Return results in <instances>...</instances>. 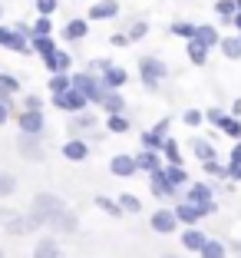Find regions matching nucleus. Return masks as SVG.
I'll return each mask as SVG.
<instances>
[{
	"instance_id": "nucleus-38",
	"label": "nucleus",
	"mask_w": 241,
	"mask_h": 258,
	"mask_svg": "<svg viewBox=\"0 0 241 258\" xmlns=\"http://www.w3.org/2000/svg\"><path fill=\"white\" fill-rule=\"evenodd\" d=\"M0 90L10 96V93L20 90V80H17V76H10V73H0Z\"/></svg>"
},
{
	"instance_id": "nucleus-19",
	"label": "nucleus",
	"mask_w": 241,
	"mask_h": 258,
	"mask_svg": "<svg viewBox=\"0 0 241 258\" xmlns=\"http://www.w3.org/2000/svg\"><path fill=\"white\" fill-rule=\"evenodd\" d=\"M99 103H103V106L109 109V113H113V116H122V109H126V99H122V96H119V93H116V90H106Z\"/></svg>"
},
{
	"instance_id": "nucleus-12",
	"label": "nucleus",
	"mask_w": 241,
	"mask_h": 258,
	"mask_svg": "<svg viewBox=\"0 0 241 258\" xmlns=\"http://www.w3.org/2000/svg\"><path fill=\"white\" fill-rule=\"evenodd\" d=\"M189 205H198V209H208V205H215L211 202V185H205V182H195L189 189Z\"/></svg>"
},
{
	"instance_id": "nucleus-55",
	"label": "nucleus",
	"mask_w": 241,
	"mask_h": 258,
	"mask_svg": "<svg viewBox=\"0 0 241 258\" xmlns=\"http://www.w3.org/2000/svg\"><path fill=\"white\" fill-rule=\"evenodd\" d=\"M231 113H234V116H241V99H234V106H231Z\"/></svg>"
},
{
	"instance_id": "nucleus-36",
	"label": "nucleus",
	"mask_w": 241,
	"mask_h": 258,
	"mask_svg": "<svg viewBox=\"0 0 241 258\" xmlns=\"http://www.w3.org/2000/svg\"><path fill=\"white\" fill-rule=\"evenodd\" d=\"M221 133H228V136H234V139H238L241 136V122L238 119H234V116H225V119H221Z\"/></svg>"
},
{
	"instance_id": "nucleus-7",
	"label": "nucleus",
	"mask_w": 241,
	"mask_h": 258,
	"mask_svg": "<svg viewBox=\"0 0 241 258\" xmlns=\"http://www.w3.org/2000/svg\"><path fill=\"white\" fill-rule=\"evenodd\" d=\"M17 122H20V136H40V133H43V113H40V109L20 113Z\"/></svg>"
},
{
	"instance_id": "nucleus-52",
	"label": "nucleus",
	"mask_w": 241,
	"mask_h": 258,
	"mask_svg": "<svg viewBox=\"0 0 241 258\" xmlns=\"http://www.w3.org/2000/svg\"><path fill=\"white\" fill-rule=\"evenodd\" d=\"M231 162H238V166H241V143H234V149H231Z\"/></svg>"
},
{
	"instance_id": "nucleus-37",
	"label": "nucleus",
	"mask_w": 241,
	"mask_h": 258,
	"mask_svg": "<svg viewBox=\"0 0 241 258\" xmlns=\"http://www.w3.org/2000/svg\"><path fill=\"white\" fill-rule=\"evenodd\" d=\"M162 143H166V136H158V133H152V129H149V133H142V146H145V149H162Z\"/></svg>"
},
{
	"instance_id": "nucleus-21",
	"label": "nucleus",
	"mask_w": 241,
	"mask_h": 258,
	"mask_svg": "<svg viewBox=\"0 0 241 258\" xmlns=\"http://www.w3.org/2000/svg\"><path fill=\"white\" fill-rule=\"evenodd\" d=\"M86 33H90V20H69L63 27V37L66 40H83Z\"/></svg>"
},
{
	"instance_id": "nucleus-41",
	"label": "nucleus",
	"mask_w": 241,
	"mask_h": 258,
	"mask_svg": "<svg viewBox=\"0 0 241 258\" xmlns=\"http://www.w3.org/2000/svg\"><path fill=\"white\" fill-rule=\"evenodd\" d=\"M96 205H99V209H103V212H109V215H113V219H119V215H122V209H119V205H116V202H109V199H106V196H99V199H96Z\"/></svg>"
},
{
	"instance_id": "nucleus-8",
	"label": "nucleus",
	"mask_w": 241,
	"mask_h": 258,
	"mask_svg": "<svg viewBox=\"0 0 241 258\" xmlns=\"http://www.w3.org/2000/svg\"><path fill=\"white\" fill-rule=\"evenodd\" d=\"M175 225H179V222H175V215L169 212V209H158V212L152 215V232H158V235H172Z\"/></svg>"
},
{
	"instance_id": "nucleus-23",
	"label": "nucleus",
	"mask_w": 241,
	"mask_h": 258,
	"mask_svg": "<svg viewBox=\"0 0 241 258\" xmlns=\"http://www.w3.org/2000/svg\"><path fill=\"white\" fill-rule=\"evenodd\" d=\"M205 242H208V238H205V232H198V228H189V232L182 235V245H185L189 251H202Z\"/></svg>"
},
{
	"instance_id": "nucleus-1",
	"label": "nucleus",
	"mask_w": 241,
	"mask_h": 258,
	"mask_svg": "<svg viewBox=\"0 0 241 258\" xmlns=\"http://www.w3.org/2000/svg\"><path fill=\"white\" fill-rule=\"evenodd\" d=\"M69 86H73L76 93H83L86 103H99V99H103V93H106V86L99 83L96 76H90V73H76V76H69Z\"/></svg>"
},
{
	"instance_id": "nucleus-34",
	"label": "nucleus",
	"mask_w": 241,
	"mask_h": 258,
	"mask_svg": "<svg viewBox=\"0 0 241 258\" xmlns=\"http://www.w3.org/2000/svg\"><path fill=\"white\" fill-rule=\"evenodd\" d=\"M215 14H218L221 20H231V17L238 14V10H234V0H218V4H215Z\"/></svg>"
},
{
	"instance_id": "nucleus-42",
	"label": "nucleus",
	"mask_w": 241,
	"mask_h": 258,
	"mask_svg": "<svg viewBox=\"0 0 241 258\" xmlns=\"http://www.w3.org/2000/svg\"><path fill=\"white\" fill-rule=\"evenodd\" d=\"M96 126V116H86V113H79V116H73V129H93Z\"/></svg>"
},
{
	"instance_id": "nucleus-18",
	"label": "nucleus",
	"mask_w": 241,
	"mask_h": 258,
	"mask_svg": "<svg viewBox=\"0 0 241 258\" xmlns=\"http://www.w3.org/2000/svg\"><path fill=\"white\" fill-rule=\"evenodd\" d=\"M46 70H53V76H56V73H66V70H69V63H73V56H69V53H63V50H56V53H53V56H46Z\"/></svg>"
},
{
	"instance_id": "nucleus-45",
	"label": "nucleus",
	"mask_w": 241,
	"mask_h": 258,
	"mask_svg": "<svg viewBox=\"0 0 241 258\" xmlns=\"http://www.w3.org/2000/svg\"><path fill=\"white\" fill-rule=\"evenodd\" d=\"M205 172L208 175H225V166H221L218 159H211V162H205Z\"/></svg>"
},
{
	"instance_id": "nucleus-10",
	"label": "nucleus",
	"mask_w": 241,
	"mask_h": 258,
	"mask_svg": "<svg viewBox=\"0 0 241 258\" xmlns=\"http://www.w3.org/2000/svg\"><path fill=\"white\" fill-rule=\"evenodd\" d=\"M63 156L69 162H83L90 156V143L86 139H69V143H63Z\"/></svg>"
},
{
	"instance_id": "nucleus-58",
	"label": "nucleus",
	"mask_w": 241,
	"mask_h": 258,
	"mask_svg": "<svg viewBox=\"0 0 241 258\" xmlns=\"http://www.w3.org/2000/svg\"><path fill=\"white\" fill-rule=\"evenodd\" d=\"M0 258H4V248H0Z\"/></svg>"
},
{
	"instance_id": "nucleus-30",
	"label": "nucleus",
	"mask_w": 241,
	"mask_h": 258,
	"mask_svg": "<svg viewBox=\"0 0 241 258\" xmlns=\"http://www.w3.org/2000/svg\"><path fill=\"white\" fill-rule=\"evenodd\" d=\"M162 175H166L172 185H185V172H182V166H162Z\"/></svg>"
},
{
	"instance_id": "nucleus-6",
	"label": "nucleus",
	"mask_w": 241,
	"mask_h": 258,
	"mask_svg": "<svg viewBox=\"0 0 241 258\" xmlns=\"http://www.w3.org/2000/svg\"><path fill=\"white\" fill-rule=\"evenodd\" d=\"M211 212H215V205L198 209V205H189V202H182V205H175V209H172L175 222H185V225H192V228H195V222L202 219V215H211Z\"/></svg>"
},
{
	"instance_id": "nucleus-20",
	"label": "nucleus",
	"mask_w": 241,
	"mask_h": 258,
	"mask_svg": "<svg viewBox=\"0 0 241 258\" xmlns=\"http://www.w3.org/2000/svg\"><path fill=\"white\" fill-rule=\"evenodd\" d=\"M132 159H136V169H145L149 175L162 169V166H158V156H155V152H149V149H142L139 156H132Z\"/></svg>"
},
{
	"instance_id": "nucleus-32",
	"label": "nucleus",
	"mask_w": 241,
	"mask_h": 258,
	"mask_svg": "<svg viewBox=\"0 0 241 258\" xmlns=\"http://www.w3.org/2000/svg\"><path fill=\"white\" fill-rule=\"evenodd\" d=\"M205 56H208V50H205V46H198L195 40H189V60L195 63V67H202V63H205Z\"/></svg>"
},
{
	"instance_id": "nucleus-57",
	"label": "nucleus",
	"mask_w": 241,
	"mask_h": 258,
	"mask_svg": "<svg viewBox=\"0 0 241 258\" xmlns=\"http://www.w3.org/2000/svg\"><path fill=\"white\" fill-rule=\"evenodd\" d=\"M162 258H179V255H162Z\"/></svg>"
},
{
	"instance_id": "nucleus-43",
	"label": "nucleus",
	"mask_w": 241,
	"mask_h": 258,
	"mask_svg": "<svg viewBox=\"0 0 241 258\" xmlns=\"http://www.w3.org/2000/svg\"><path fill=\"white\" fill-rule=\"evenodd\" d=\"M106 126L113 129V133H126V129H129V119H126V116H109V122H106Z\"/></svg>"
},
{
	"instance_id": "nucleus-17",
	"label": "nucleus",
	"mask_w": 241,
	"mask_h": 258,
	"mask_svg": "<svg viewBox=\"0 0 241 258\" xmlns=\"http://www.w3.org/2000/svg\"><path fill=\"white\" fill-rule=\"evenodd\" d=\"M192 40H195V43L198 46H205V50H208V46H215V43H218V30H215V27H208V23H202V27H195V37H192Z\"/></svg>"
},
{
	"instance_id": "nucleus-53",
	"label": "nucleus",
	"mask_w": 241,
	"mask_h": 258,
	"mask_svg": "<svg viewBox=\"0 0 241 258\" xmlns=\"http://www.w3.org/2000/svg\"><path fill=\"white\" fill-rule=\"evenodd\" d=\"M169 122H172V119H162V122H158L155 129H152V133H158V136H162V133H166V129H169Z\"/></svg>"
},
{
	"instance_id": "nucleus-15",
	"label": "nucleus",
	"mask_w": 241,
	"mask_h": 258,
	"mask_svg": "<svg viewBox=\"0 0 241 258\" xmlns=\"http://www.w3.org/2000/svg\"><path fill=\"white\" fill-rule=\"evenodd\" d=\"M119 14V4L116 0H99L96 7H90V20H113Z\"/></svg>"
},
{
	"instance_id": "nucleus-47",
	"label": "nucleus",
	"mask_w": 241,
	"mask_h": 258,
	"mask_svg": "<svg viewBox=\"0 0 241 258\" xmlns=\"http://www.w3.org/2000/svg\"><path fill=\"white\" fill-rule=\"evenodd\" d=\"M205 119H208V122H215V126H221L225 113H221V109H208V113H205Z\"/></svg>"
},
{
	"instance_id": "nucleus-11",
	"label": "nucleus",
	"mask_w": 241,
	"mask_h": 258,
	"mask_svg": "<svg viewBox=\"0 0 241 258\" xmlns=\"http://www.w3.org/2000/svg\"><path fill=\"white\" fill-rule=\"evenodd\" d=\"M46 225H50L53 232H76V228H79V222H76L73 212H60V215H50V219H46Z\"/></svg>"
},
{
	"instance_id": "nucleus-29",
	"label": "nucleus",
	"mask_w": 241,
	"mask_h": 258,
	"mask_svg": "<svg viewBox=\"0 0 241 258\" xmlns=\"http://www.w3.org/2000/svg\"><path fill=\"white\" fill-rule=\"evenodd\" d=\"M14 192H17V179L10 172H4V169H0V199L14 196Z\"/></svg>"
},
{
	"instance_id": "nucleus-35",
	"label": "nucleus",
	"mask_w": 241,
	"mask_h": 258,
	"mask_svg": "<svg viewBox=\"0 0 241 258\" xmlns=\"http://www.w3.org/2000/svg\"><path fill=\"white\" fill-rule=\"evenodd\" d=\"M145 33H149V23H145V20H136V23H132V27H129L126 40H129V43H132V40H142Z\"/></svg>"
},
{
	"instance_id": "nucleus-56",
	"label": "nucleus",
	"mask_w": 241,
	"mask_h": 258,
	"mask_svg": "<svg viewBox=\"0 0 241 258\" xmlns=\"http://www.w3.org/2000/svg\"><path fill=\"white\" fill-rule=\"evenodd\" d=\"M231 20H234V27H238V30H241V14H234Z\"/></svg>"
},
{
	"instance_id": "nucleus-54",
	"label": "nucleus",
	"mask_w": 241,
	"mask_h": 258,
	"mask_svg": "<svg viewBox=\"0 0 241 258\" xmlns=\"http://www.w3.org/2000/svg\"><path fill=\"white\" fill-rule=\"evenodd\" d=\"M17 212H7V209H0V222H7V219H14Z\"/></svg>"
},
{
	"instance_id": "nucleus-14",
	"label": "nucleus",
	"mask_w": 241,
	"mask_h": 258,
	"mask_svg": "<svg viewBox=\"0 0 241 258\" xmlns=\"http://www.w3.org/2000/svg\"><path fill=\"white\" fill-rule=\"evenodd\" d=\"M149 189H152V196H155V199L175 196V185L169 182L166 175H162V169H158V172H152V179H149Z\"/></svg>"
},
{
	"instance_id": "nucleus-4",
	"label": "nucleus",
	"mask_w": 241,
	"mask_h": 258,
	"mask_svg": "<svg viewBox=\"0 0 241 258\" xmlns=\"http://www.w3.org/2000/svg\"><path fill=\"white\" fill-rule=\"evenodd\" d=\"M60 212H66V205H63V199H56V196H50V192H40L37 199H33V215H40V219H50V215H60Z\"/></svg>"
},
{
	"instance_id": "nucleus-46",
	"label": "nucleus",
	"mask_w": 241,
	"mask_h": 258,
	"mask_svg": "<svg viewBox=\"0 0 241 258\" xmlns=\"http://www.w3.org/2000/svg\"><path fill=\"white\" fill-rule=\"evenodd\" d=\"M182 119L189 122V126H198V122H202V119H205V113H198V109H189V113L182 116Z\"/></svg>"
},
{
	"instance_id": "nucleus-13",
	"label": "nucleus",
	"mask_w": 241,
	"mask_h": 258,
	"mask_svg": "<svg viewBox=\"0 0 241 258\" xmlns=\"http://www.w3.org/2000/svg\"><path fill=\"white\" fill-rule=\"evenodd\" d=\"M33 258H66V255H63V248L56 245V238H40V242L33 245Z\"/></svg>"
},
{
	"instance_id": "nucleus-28",
	"label": "nucleus",
	"mask_w": 241,
	"mask_h": 258,
	"mask_svg": "<svg viewBox=\"0 0 241 258\" xmlns=\"http://www.w3.org/2000/svg\"><path fill=\"white\" fill-rule=\"evenodd\" d=\"M192 149H195V156H198L202 162H211V159H215V149H211L205 139H192Z\"/></svg>"
},
{
	"instance_id": "nucleus-51",
	"label": "nucleus",
	"mask_w": 241,
	"mask_h": 258,
	"mask_svg": "<svg viewBox=\"0 0 241 258\" xmlns=\"http://www.w3.org/2000/svg\"><path fill=\"white\" fill-rule=\"evenodd\" d=\"M43 103H40V96H27V109H40Z\"/></svg>"
},
{
	"instance_id": "nucleus-33",
	"label": "nucleus",
	"mask_w": 241,
	"mask_h": 258,
	"mask_svg": "<svg viewBox=\"0 0 241 258\" xmlns=\"http://www.w3.org/2000/svg\"><path fill=\"white\" fill-rule=\"evenodd\" d=\"M50 90H53V96L66 93V90H69V76H66V73H56V76L50 80Z\"/></svg>"
},
{
	"instance_id": "nucleus-48",
	"label": "nucleus",
	"mask_w": 241,
	"mask_h": 258,
	"mask_svg": "<svg viewBox=\"0 0 241 258\" xmlns=\"http://www.w3.org/2000/svg\"><path fill=\"white\" fill-rule=\"evenodd\" d=\"M225 175L238 182V179H241V166H238V162H231V166H225Z\"/></svg>"
},
{
	"instance_id": "nucleus-24",
	"label": "nucleus",
	"mask_w": 241,
	"mask_h": 258,
	"mask_svg": "<svg viewBox=\"0 0 241 258\" xmlns=\"http://www.w3.org/2000/svg\"><path fill=\"white\" fill-rule=\"evenodd\" d=\"M33 50L46 60V56L56 53V43H53V37H33Z\"/></svg>"
},
{
	"instance_id": "nucleus-25",
	"label": "nucleus",
	"mask_w": 241,
	"mask_h": 258,
	"mask_svg": "<svg viewBox=\"0 0 241 258\" xmlns=\"http://www.w3.org/2000/svg\"><path fill=\"white\" fill-rule=\"evenodd\" d=\"M218 46L225 50V56H228V60H241V40L225 37V40H218Z\"/></svg>"
},
{
	"instance_id": "nucleus-5",
	"label": "nucleus",
	"mask_w": 241,
	"mask_h": 258,
	"mask_svg": "<svg viewBox=\"0 0 241 258\" xmlns=\"http://www.w3.org/2000/svg\"><path fill=\"white\" fill-rule=\"evenodd\" d=\"M53 106L63 109V113H83V109H86V99H83V93H76L73 86H69L66 93L53 96Z\"/></svg>"
},
{
	"instance_id": "nucleus-26",
	"label": "nucleus",
	"mask_w": 241,
	"mask_h": 258,
	"mask_svg": "<svg viewBox=\"0 0 241 258\" xmlns=\"http://www.w3.org/2000/svg\"><path fill=\"white\" fill-rule=\"evenodd\" d=\"M198 255H202V258H225L228 248H225L221 242H211V238H208V242L202 245V251H198Z\"/></svg>"
},
{
	"instance_id": "nucleus-40",
	"label": "nucleus",
	"mask_w": 241,
	"mask_h": 258,
	"mask_svg": "<svg viewBox=\"0 0 241 258\" xmlns=\"http://www.w3.org/2000/svg\"><path fill=\"white\" fill-rule=\"evenodd\" d=\"M169 30H172L175 33V37H185V40H192V37H195V27H192V23H172V27H169Z\"/></svg>"
},
{
	"instance_id": "nucleus-27",
	"label": "nucleus",
	"mask_w": 241,
	"mask_h": 258,
	"mask_svg": "<svg viewBox=\"0 0 241 258\" xmlns=\"http://www.w3.org/2000/svg\"><path fill=\"white\" fill-rule=\"evenodd\" d=\"M162 152H166V159H169V166H182V156H179V143H175L172 136L162 143Z\"/></svg>"
},
{
	"instance_id": "nucleus-44",
	"label": "nucleus",
	"mask_w": 241,
	"mask_h": 258,
	"mask_svg": "<svg viewBox=\"0 0 241 258\" xmlns=\"http://www.w3.org/2000/svg\"><path fill=\"white\" fill-rule=\"evenodd\" d=\"M37 10H40V17H50L56 10V0H37Z\"/></svg>"
},
{
	"instance_id": "nucleus-3",
	"label": "nucleus",
	"mask_w": 241,
	"mask_h": 258,
	"mask_svg": "<svg viewBox=\"0 0 241 258\" xmlns=\"http://www.w3.org/2000/svg\"><path fill=\"white\" fill-rule=\"evenodd\" d=\"M27 27H0V46H7V50H17V53H27L30 43H27Z\"/></svg>"
},
{
	"instance_id": "nucleus-49",
	"label": "nucleus",
	"mask_w": 241,
	"mask_h": 258,
	"mask_svg": "<svg viewBox=\"0 0 241 258\" xmlns=\"http://www.w3.org/2000/svg\"><path fill=\"white\" fill-rule=\"evenodd\" d=\"M109 43H113V46H126L129 40H126V33H113V37H109Z\"/></svg>"
},
{
	"instance_id": "nucleus-9",
	"label": "nucleus",
	"mask_w": 241,
	"mask_h": 258,
	"mask_svg": "<svg viewBox=\"0 0 241 258\" xmlns=\"http://www.w3.org/2000/svg\"><path fill=\"white\" fill-rule=\"evenodd\" d=\"M99 67H103V80H99V83H103L106 90L126 86V70H122V67H109V63H99Z\"/></svg>"
},
{
	"instance_id": "nucleus-16",
	"label": "nucleus",
	"mask_w": 241,
	"mask_h": 258,
	"mask_svg": "<svg viewBox=\"0 0 241 258\" xmlns=\"http://www.w3.org/2000/svg\"><path fill=\"white\" fill-rule=\"evenodd\" d=\"M109 172L126 179V175H136L139 169H136V159H132V156H116V159L109 162Z\"/></svg>"
},
{
	"instance_id": "nucleus-31",
	"label": "nucleus",
	"mask_w": 241,
	"mask_h": 258,
	"mask_svg": "<svg viewBox=\"0 0 241 258\" xmlns=\"http://www.w3.org/2000/svg\"><path fill=\"white\" fill-rule=\"evenodd\" d=\"M122 209V212H139V209H142V202H139L136 196H129V192H122L119 196V202H116Z\"/></svg>"
},
{
	"instance_id": "nucleus-50",
	"label": "nucleus",
	"mask_w": 241,
	"mask_h": 258,
	"mask_svg": "<svg viewBox=\"0 0 241 258\" xmlns=\"http://www.w3.org/2000/svg\"><path fill=\"white\" fill-rule=\"evenodd\" d=\"M10 119V103H0V126Z\"/></svg>"
},
{
	"instance_id": "nucleus-22",
	"label": "nucleus",
	"mask_w": 241,
	"mask_h": 258,
	"mask_svg": "<svg viewBox=\"0 0 241 258\" xmlns=\"http://www.w3.org/2000/svg\"><path fill=\"white\" fill-rule=\"evenodd\" d=\"M20 152L27 156V159H43V146H40L33 136H20Z\"/></svg>"
},
{
	"instance_id": "nucleus-39",
	"label": "nucleus",
	"mask_w": 241,
	"mask_h": 258,
	"mask_svg": "<svg viewBox=\"0 0 241 258\" xmlns=\"http://www.w3.org/2000/svg\"><path fill=\"white\" fill-rule=\"evenodd\" d=\"M50 33H53V27H50V17H40V20L33 23L30 37H50Z\"/></svg>"
},
{
	"instance_id": "nucleus-2",
	"label": "nucleus",
	"mask_w": 241,
	"mask_h": 258,
	"mask_svg": "<svg viewBox=\"0 0 241 258\" xmlns=\"http://www.w3.org/2000/svg\"><path fill=\"white\" fill-rule=\"evenodd\" d=\"M139 76H142V83L149 86V90H155L158 80L169 76V67L162 60H155V56H142V60H139Z\"/></svg>"
}]
</instances>
